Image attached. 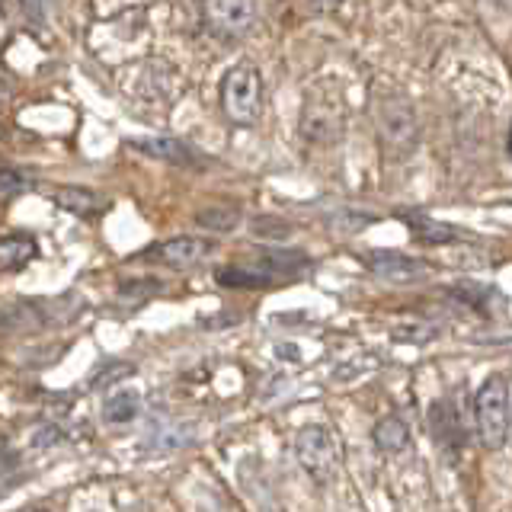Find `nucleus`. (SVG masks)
I'll use <instances>...</instances> for the list:
<instances>
[{"mask_svg": "<svg viewBox=\"0 0 512 512\" xmlns=\"http://www.w3.org/2000/svg\"><path fill=\"white\" fill-rule=\"evenodd\" d=\"M330 106H340V103H324L320 96L308 100L304 106V116H301V128L304 135L311 141H336L343 135V116H330Z\"/></svg>", "mask_w": 512, "mask_h": 512, "instance_id": "nucleus-10", "label": "nucleus"}, {"mask_svg": "<svg viewBox=\"0 0 512 512\" xmlns=\"http://www.w3.org/2000/svg\"><path fill=\"white\" fill-rule=\"evenodd\" d=\"M375 221V215H362V212H352V208H343L340 215L336 218H330V224L336 231H343V234H356V231H362L365 224H372Z\"/></svg>", "mask_w": 512, "mask_h": 512, "instance_id": "nucleus-24", "label": "nucleus"}, {"mask_svg": "<svg viewBox=\"0 0 512 512\" xmlns=\"http://www.w3.org/2000/svg\"><path fill=\"white\" fill-rule=\"evenodd\" d=\"M212 250H215V244L205 237H170L151 250V260L164 263L170 269H192V266H199Z\"/></svg>", "mask_w": 512, "mask_h": 512, "instance_id": "nucleus-8", "label": "nucleus"}, {"mask_svg": "<svg viewBox=\"0 0 512 512\" xmlns=\"http://www.w3.org/2000/svg\"><path fill=\"white\" fill-rule=\"evenodd\" d=\"M128 375H135V365L132 362H122V359H109V362H103L96 372L90 375V388H112V384H119L122 378H128Z\"/></svg>", "mask_w": 512, "mask_h": 512, "instance_id": "nucleus-20", "label": "nucleus"}, {"mask_svg": "<svg viewBox=\"0 0 512 512\" xmlns=\"http://www.w3.org/2000/svg\"><path fill=\"white\" fill-rule=\"evenodd\" d=\"M128 144L154 160H164V164H176V167H199L202 164L199 151L189 148V144L180 138H132Z\"/></svg>", "mask_w": 512, "mask_h": 512, "instance_id": "nucleus-9", "label": "nucleus"}, {"mask_svg": "<svg viewBox=\"0 0 512 512\" xmlns=\"http://www.w3.org/2000/svg\"><path fill=\"white\" fill-rule=\"evenodd\" d=\"M23 480V474H13V471H0V500H4V496L20 484Z\"/></svg>", "mask_w": 512, "mask_h": 512, "instance_id": "nucleus-26", "label": "nucleus"}, {"mask_svg": "<svg viewBox=\"0 0 512 512\" xmlns=\"http://www.w3.org/2000/svg\"><path fill=\"white\" fill-rule=\"evenodd\" d=\"M39 256L36 237L29 234H10L0 240V269H23Z\"/></svg>", "mask_w": 512, "mask_h": 512, "instance_id": "nucleus-14", "label": "nucleus"}, {"mask_svg": "<svg viewBox=\"0 0 512 512\" xmlns=\"http://www.w3.org/2000/svg\"><path fill=\"white\" fill-rule=\"evenodd\" d=\"M477 416V436L487 448H503L509 439V384L503 375H493L480 384L474 400Z\"/></svg>", "mask_w": 512, "mask_h": 512, "instance_id": "nucleus-4", "label": "nucleus"}, {"mask_svg": "<svg viewBox=\"0 0 512 512\" xmlns=\"http://www.w3.org/2000/svg\"><path fill=\"white\" fill-rule=\"evenodd\" d=\"M138 413H141V397L135 391H116V394H109L103 404V420L109 426L132 423V420H138Z\"/></svg>", "mask_w": 512, "mask_h": 512, "instance_id": "nucleus-16", "label": "nucleus"}, {"mask_svg": "<svg viewBox=\"0 0 512 512\" xmlns=\"http://www.w3.org/2000/svg\"><path fill=\"white\" fill-rule=\"evenodd\" d=\"M429 426H432V436H436L439 445H461L464 442V429H461V420H458V410L448 404V400L432 404Z\"/></svg>", "mask_w": 512, "mask_h": 512, "instance_id": "nucleus-11", "label": "nucleus"}, {"mask_svg": "<svg viewBox=\"0 0 512 512\" xmlns=\"http://www.w3.org/2000/svg\"><path fill=\"white\" fill-rule=\"evenodd\" d=\"M164 292V282H157V279H135V282H122L119 288V298L122 301H148L154 295Z\"/></svg>", "mask_w": 512, "mask_h": 512, "instance_id": "nucleus-22", "label": "nucleus"}, {"mask_svg": "<svg viewBox=\"0 0 512 512\" xmlns=\"http://www.w3.org/2000/svg\"><path fill=\"white\" fill-rule=\"evenodd\" d=\"M506 151H509V157H512V128H509V138H506Z\"/></svg>", "mask_w": 512, "mask_h": 512, "instance_id": "nucleus-27", "label": "nucleus"}, {"mask_svg": "<svg viewBox=\"0 0 512 512\" xmlns=\"http://www.w3.org/2000/svg\"><path fill=\"white\" fill-rule=\"evenodd\" d=\"M256 20H260V7L247 4V0H215V4L202 7L205 29L224 42L244 39L247 32L256 26Z\"/></svg>", "mask_w": 512, "mask_h": 512, "instance_id": "nucleus-5", "label": "nucleus"}, {"mask_svg": "<svg viewBox=\"0 0 512 512\" xmlns=\"http://www.w3.org/2000/svg\"><path fill=\"white\" fill-rule=\"evenodd\" d=\"M407 221L413 228V237L423 240V244H455V240L464 237L458 228H452V224H439V221H432L426 215H413Z\"/></svg>", "mask_w": 512, "mask_h": 512, "instance_id": "nucleus-18", "label": "nucleus"}, {"mask_svg": "<svg viewBox=\"0 0 512 512\" xmlns=\"http://www.w3.org/2000/svg\"><path fill=\"white\" fill-rule=\"evenodd\" d=\"M189 426H176V423H157L148 429V439H144V448L151 452H173V448H183L192 442Z\"/></svg>", "mask_w": 512, "mask_h": 512, "instance_id": "nucleus-17", "label": "nucleus"}, {"mask_svg": "<svg viewBox=\"0 0 512 512\" xmlns=\"http://www.w3.org/2000/svg\"><path fill=\"white\" fill-rule=\"evenodd\" d=\"M52 199H55V205L64 208V212H74V215H93L106 205L100 192H93L87 186H58L52 192Z\"/></svg>", "mask_w": 512, "mask_h": 512, "instance_id": "nucleus-13", "label": "nucleus"}, {"mask_svg": "<svg viewBox=\"0 0 512 512\" xmlns=\"http://www.w3.org/2000/svg\"><path fill=\"white\" fill-rule=\"evenodd\" d=\"M378 141L388 160H407L420 144V119L407 100H384L378 106Z\"/></svg>", "mask_w": 512, "mask_h": 512, "instance_id": "nucleus-3", "label": "nucleus"}, {"mask_svg": "<svg viewBox=\"0 0 512 512\" xmlns=\"http://www.w3.org/2000/svg\"><path fill=\"white\" fill-rule=\"evenodd\" d=\"M362 266L372 272V276H378L381 282H391V285H410L429 272V266L423 260L397 253V250H368V253H362Z\"/></svg>", "mask_w": 512, "mask_h": 512, "instance_id": "nucleus-7", "label": "nucleus"}, {"mask_svg": "<svg viewBox=\"0 0 512 512\" xmlns=\"http://www.w3.org/2000/svg\"><path fill=\"white\" fill-rule=\"evenodd\" d=\"M64 442V429L58 423H45L36 429V436H32V445L36 448H48V445H61Z\"/></svg>", "mask_w": 512, "mask_h": 512, "instance_id": "nucleus-25", "label": "nucleus"}, {"mask_svg": "<svg viewBox=\"0 0 512 512\" xmlns=\"http://www.w3.org/2000/svg\"><path fill=\"white\" fill-rule=\"evenodd\" d=\"M295 455L304 471L314 474L317 480H327L336 471L340 448H336L327 426H304L295 439Z\"/></svg>", "mask_w": 512, "mask_h": 512, "instance_id": "nucleus-6", "label": "nucleus"}, {"mask_svg": "<svg viewBox=\"0 0 512 512\" xmlns=\"http://www.w3.org/2000/svg\"><path fill=\"white\" fill-rule=\"evenodd\" d=\"M84 298L80 295H58V298H16L0 304V333H39L48 327H64L84 314Z\"/></svg>", "mask_w": 512, "mask_h": 512, "instance_id": "nucleus-1", "label": "nucleus"}, {"mask_svg": "<svg viewBox=\"0 0 512 512\" xmlns=\"http://www.w3.org/2000/svg\"><path fill=\"white\" fill-rule=\"evenodd\" d=\"M250 234L263 237V240H285L288 234H292V224L276 218V215H256L250 221Z\"/></svg>", "mask_w": 512, "mask_h": 512, "instance_id": "nucleus-21", "label": "nucleus"}, {"mask_svg": "<svg viewBox=\"0 0 512 512\" xmlns=\"http://www.w3.org/2000/svg\"><path fill=\"white\" fill-rule=\"evenodd\" d=\"M26 189H29L26 173L13 170V167H0V199H13Z\"/></svg>", "mask_w": 512, "mask_h": 512, "instance_id": "nucleus-23", "label": "nucleus"}, {"mask_svg": "<svg viewBox=\"0 0 512 512\" xmlns=\"http://www.w3.org/2000/svg\"><path fill=\"white\" fill-rule=\"evenodd\" d=\"M240 221V208L237 205H208L202 212H196V224L205 231H215V234H228L237 228Z\"/></svg>", "mask_w": 512, "mask_h": 512, "instance_id": "nucleus-19", "label": "nucleus"}, {"mask_svg": "<svg viewBox=\"0 0 512 512\" xmlns=\"http://www.w3.org/2000/svg\"><path fill=\"white\" fill-rule=\"evenodd\" d=\"M372 439L384 455H397L410 445V426L400 416H384V420L375 423Z\"/></svg>", "mask_w": 512, "mask_h": 512, "instance_id": "nucleus-15", "label": "nucleus"}, {"mask_svg": "<svg viewBox=\"0 0 512 512\" xmlns=\"http://www.w3.org/2000/svg\"><path fill=\"white\" fill-rule=\"evenodd\" d=\"M221 109L234 125H253L263 109V80L256 64L237 61L221 77Z\"/></svg>", "mask_w": 512, "mask_h": 512, "instance_id": "nucleus-2", "label": "nucleus"}, {"mask_svg": "<svg viewBox=\"0 0 512 512\" xmlns=\"http://www.w3.org/2000/svg\"><path fill=\"white\" fill-rule=\"evenodd\" d=\"M218 282L228 285V288H263L272 285L276 276L269 269H263L260 263H240V266H221L218 272Z\"/></svg>", "mask_w": 512, "mask_h": 512, "instance_id": "nucleus-12", "label": "nucleus"}]
</instances>
